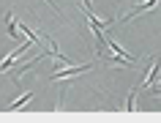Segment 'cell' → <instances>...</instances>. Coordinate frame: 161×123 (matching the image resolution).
<instances>
[{
	"label": "cell",
	"mask_w": 161,
	"mask_h": 123,
	"mask_svg": "<svg viewBox=\"0 0 161 123\" xmlns=\"http://www.w3.org/2000/svg\"><path fill=\"white\" fill-rule=\"evenodd\" d=\"M90 69V66H68V69H63V71H55V74H52V82H60V79H66V77H74V74H79V71H87Z\"/></svg>",
	"instance_id": "cell-1"
}]
</instances>
